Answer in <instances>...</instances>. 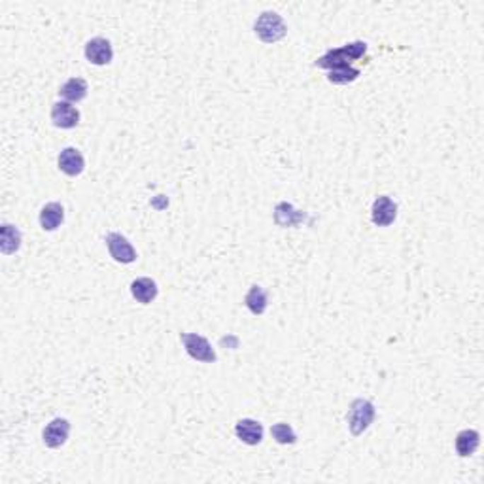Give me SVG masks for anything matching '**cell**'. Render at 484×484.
I'll list each match as a JSON object with an SVG mask.
<instances>
[{
  "mask_svg": "<svg viewBox=\"0 0 484 484\" xmlns=\"http://www.w3.org/2000/svg\"><path fill=\"white\" fill-rule=\"evenodd\" d=\"M367 52V44L365 42H352V44H346L342 47H337V50H329L325 55L316 61V67L320 69H340V67H350L352 61L356 59H362Z\"/></svg>",
  "mask_w": 484,
  "mask_h": 484,
  "instance_id": "1",
  "label": "cell"
},
{
  "mask_svg": "<svg viewBox=\"0 0 484 484\" xmlns=\"http://www.w3.org/2000/svg\"><path fill=\"white\" fill-rule=\"evenodd\" d=\"M254 33L261 42L275 44V42L282 40L284 36L288 35V27H286L284 19L277 12H263L260 18L255 19Z\"/></svg>",
  "mask_w": 484,
  "mask_h": 484,
  "instance_id": "2",
  "label": "cell"
},
{
  "mask_svg": "<svg viewBox=\"0 0 484 484\" xmlns=\"http://www.w3.org/2000/svg\"><path fill=\"white\" fill-rule=\"evenodd\" d=\"M375 405L371 403L369 399H354L348 416H346L352 435H362L363 432H367V427L375 420Z\"/></svg>",
  "mask_w": 484,
  "mask_h": 484,
  "instance_id": "3",
  "label": "cell"
},
{
  "mask_svg": "<svg viewBox=\"0 0 484 484\" xmlns=\"http://www.w3.org/2000/svg\"><path fill=\"white\" fill-rule=\"evenodd\" d=\"M180 340L184 345L185 352L190 354V357L202 363H216L218 356L214 352L212 345L208 342V339L201 337L197 333H180Z\"/></svg>",
  "mask_w": 484,
  "mask_h": 484,
  "instance_id": "4",
  "label": "cell"
},
{
  "mask_svg": "<svg viewBox=\"0 0 484 484\" xmlns=\"http://www.w3.org/2000/svg\"><path fill=\"white\" fill-rule=\"evenodd\" d=\"M106 246H108L110 255L114 258L117 263H133L137 261V250L133 244L121 235V233H108L106 235Z\"/></svg>",
  "mask_w": 484,
  "mask_h": 484,
  "instance_id": "5",
  "label": "cell"
},
{
  "mask_svg": "<svg viewBox=\"0 0 484 484\" xmlns=\"http://www.w3.org/2000/svg\"><path fill=\"white\" fill-rule=\"evenodd\" d=\"M398 218V204L393 199H390L388 195L376 197L375 202H373V208H371V219L373 224L379 225V227H388L392 225Z\"/></svg>",
  "mask_w": 484,
  "mask_h": 484,
  "instance_id": "6",
  "label": "cell"
},
{
  "mask_svg": "<svg viewBox=\"0 0 484 484\" xmlns=\"http://www.w3.org/2000/svg\"><path fill=\"white\" fill-rule=\"evenodd\" d=\"M52 121L59 129H74L80 123V112L67 100H61L52 106Z\"/></svg>",
  "mask_w": 484,
  "mask_h": 484,
  "instance_id": "7",
  "label": "cell"
},
{
  "mask_svg": "<svg viewBox=\"0 0 484 484\" xmlns=\"http://www.w3.org/2000/svg\"><path fill=\"white\" fill-rule=\"evenodd\" d=\"M70 433V422L67 418H55L46 426L44 433H42V439H44V444L50 446V449H59L67 443Z\"/></svg>",
  "mask_w": 484,
  "mask_h": 484,
  "instance_id": "8",
  "label": "cell"
},
{
  "mask_svg": "<svg viewBox=\"0 0 484 484\" xmlns=\"http://www.w3.org/2000/svg\"><path fill=\"white\" fill-rule=\"evenodd\" d=\"M114 57V50H112V44L106 38H93L86 44V59L89 63L97 64V67H104L108 64Z\"/></svg>",
  "mask_w": 484,
  "mask_h": 484,
  "instance_id": "9",
  "label": "cell"
},
{
  "mask_svg": "<svg viewBox=\"0 0 484 484\" xmlns=\"http://www.w3.org/2000/svg\"><path fill=\"white\" fill-rule=\"evenodd\" d=\"M59 171L64 173L67 176H80L86 168V161H83V156L80 154V150L76 148H64L61 154H59L57 159Z\"/></svg>",
  "mask_w": 484,
  "mask_h": 484,
  "instance_id": "10",
  "label": "cell"
},
{
  "mask_svg": "<svg viewBox=\"0 0 484 484\" xmlns=\"http://www.w3.org/2000/svg\"><path fill=\"white\" fill-rule=\"evenodd\" d=\"M235 433L242 443L250 444V446H255L263 441V426L252 418H242V420L236 422Z\"/></svg>",
  "mask_w": 484,
  "mask_h": 484,
  "instance_id": "11",
  "label": "cell"
},
{
  "mask_svg": "<svg viewBox=\"0 0 484 484\" xmlns=\"http://www.w3.org/2000/svg\"><path fill=\"white\" fill-rule=\"evenodd\" d=\"M157 292H159V289H157V284L148 277L137 278V280L131 282V295H133L139 303H142V305H148V303H151V301L156 299Z\"/></svg>",
  "mask_w": 484,
  "mask_h": 484,
  "instance_id": "12",
  "label": "cell"
},
{
  "mask_svg": "<svg viewBox=\"0 0 484 484\" xmlns=\"http://www.w3.org/2000/svg\"><path fill=\"white\" fill-rule=\"evenodd\" d=\"M21 248V233L12 224H2L0 227V252L4 255L16 254Z\"/></svg>",
  "mask_w": 484,
  "mask_h": 484,
  "instance_id": "13",
  "label": "cell"
},
{
  "mask_svg": "<svg viewBox=\"0 0 484 484\" xmlns=\"http://www.w3.org/2000/svg\"><path fill=\"white\" fill-rule=\"evenodd\" d=\"M64 208L61 202H47L40 210V227L44 231H55L63 224Z\"/></svg>",
  "mask_w": 484,
  "mask_h": 484,
  "instance_id": "14",
  "label": "cell"
},
{
  "mask_svg": "<svg viewBox=\"0 0 484 484\" xmlns=\"http://www.w3.org/2000/svg\"><path fill=\"white\" fill-rule=\"evenodd\" d=\"M87 81L83 78H70L69 81H64L61 89H59V95L67 100V103H80L87 97Z\"/></svg>",
  "mask_w": 484,
  "mask_h": 484,
  "instance_id": "15",
  "label": "cell"
},
{
  "mask_svg": "<svg viewBox=\"0 0 484 484\" xmlns=\"http://www.w3.org/2000/svg\"><path fill=\"white\" fill-rule=\"evenodd\" d=\"M478 444H480V435L475 430H463L456 435V452L461 458L471 456L478 449Z\"/></svg>",
  "mask_w": 484,
  "mask_h": 484,
  "instance_id": "16",
  "label": "cell"
},
{
  "mask_svg": "<svg viewBox=\"0 0 484 484\" xmlns=\"http://www.w3.org/2000/svg\"><path fill=\"white\" fill-rule=\"evenodd\" d=\"M267 303H269V299H267V292L261 288V286H258V284H254V286L248 289L246 297H244V305L248 306V311L252 312V314H255V316H261V314L267 311Z\"/></svg>",
  "mask_w": 484,
  "mask_h": 484,
  "instance_id": "17",
  "label": "cell"
},
{
  "mask_svg": "<svg viewBox=\"0 0 484 484\" xmlns=\"http://www.w3.org/2000/svg\"><path fill=\"white\" fill-rule=\"evenodd\" d=\"M359 78V70L354 69V67H340V69L329 70L328 80L335 86H345V83H352Z\"/></svg>",
  "mask_w": 484,
  "mask_h": 484,
  "instance_id": "18",
  "label": "cell"
},
{
  "mask_svg": "<svg viewBox=\"0 0 484 484\" xmlns=\"http://www.w3.org/2000/svg\"><path fill=\"white\" fill-rule=\"evenodd\" d=\"M272 439L277 441L278 444H294L297 441V435H295L294 427L286 424V422H280V424H275L271 427Z\"/></svg>",
  "mask_w": 484,
  "mask_h": 484,
  "instance_id": "19",
  "label": "cell"
}]
</instances>
